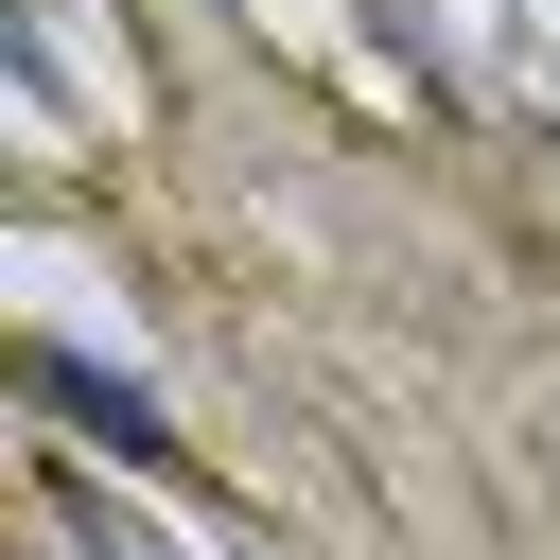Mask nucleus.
<instances>
[{"label": "nucleus", "mask_w": 560, "mask_h": 560, "mask_svg": "<svg viewBox=\"0 0 560 560\" xmlns=\"http://www.w3.org/2000/svg\"><path fill=\"white\" fill-rule=\"evenodd\" d=\"M35 385H52V402H70L88 438H105V455H175V420H158V402H140L122 368H88V350H35Z\"/></svg>", "instance_id": "1"}]
</instances>
